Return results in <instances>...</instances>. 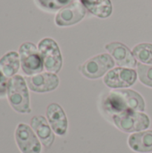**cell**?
Returning <instances> with one entry per match:
<instances>
[{
  "instance_id": "obj_10",
  "label": "cell",
  "mask_w": 152,
  "mask_h": 153,
  "mask_svg": "<svg viewBox=\"0 0 152 153\" xmlns=\"http://www.w3.org/2000/svg\"><path fill=\"white\" fill-rule=\"evenodd\" d=\"M105 48L110 53L118 65L130 68L137 66L136 58L134 57L133 52H131L130 49L123 43L111 42L107 44Z\"/></svg>"
},
{
  "instance_id": "obj_1",
  "label": "cell",
  "mask_w": 152,
  "mask_h": 153,
  "mask_svg": "<svg viewBox=\"0 0 152 153\" xmlns=\"http://www.w3.org/2000/svg\"><path fill=\"white\" fill-rule=\"evenodd\" d=\"M7 98L11 107L18 113H30L28 85L22 75H14L8 80Z\"/></svg>"
},
{
  "instance_id": "obj_19",
  "label": "cell",
  "mask_w": 152,
  "mask_h": 153,
  "mask_svg": "<svg viewBox=\"0 0 152 153\" xmlns=\"http://www.w3.org/2000/svg\"><path fill=\"white\" fill-rule=\"evenodd\" d=\"M36 2L41 8L45 10L56 11L73 3V0H36Z\"/></svg>"
},
{
  "instance_id": "obj_20",
  "label": "cell",
  "mask_w": 152,
  "mask_h": 153,
  "mask_svg": "<svg viewBox=\"0 0 152 153\" xmlns=\"http://www.w3.org/2000/svg\"><path fill=\"white\" fill-rule=\"evenodd\" d=\"M138 68V76L142 83L152 87V66L143 65L142 63L137 64Z\"/></svg>"
},
{
  "instance_id": "obj_16",
  "label": "cell",
  "mask_w": 152,
  "mask_h": 153,
  "mask_svg": "<svg viewBox=\"0 0 152 153\" xmlns=\"http://www.w3.org/2000/svg\"><path fill=\"white\" fill-rule=\"evenodd\" d=\"M21 65L20 56L15 51H10L4 55L0 59V71L6 77L14 76Z\"/></svg>"
},
{
  "instance_id": "obj_3",
  "label": "cell",
  "mask_w": 152,
  "mask_h": 153,
  "mask_svg": "<svg viewBox=\"0 0 152 153\" xmlns=\"http://www.w3.org/2000/svg\"><path fill=\"white\" fill-rule=\"evenodd\" d=\"M115 125L123 132L133 133L145 130L150 126V118L144 113L135 110H127L113 116Z\"/></svg>"
},
{
  "instance_id": "obj_12",
  "label": "cell",
  "mask_w": 152,
  "mask_h": 153,
  "mask_svg": "<svg viewBox=\"0 0 152 153\" xmlns=\"http://www.w3.org/2000/svg\"><path fill=\"white\" fill-rule=\"evenodd\" d=\"M30 126L46 148H49L55 140V136L46 120L42 116L33 117L30 120Z\"/></svg>"
},
{
  "instance_id": "obj_15",
  "label": "cell",
  "mask_w": 152,
  "mask_h": 153,
  "mask_svg": "<svg viewBox=\"0 0 152 153\" xmlns=\"http://www.w3.org/2000/svg\"><path fill=\"white\" fill-rule=\"evenodd\" d=\"M80 2L90 13L99 18L109 17L112 13L110 0H80Z\"/></svg>"
},
{
  "instance_id": "obj_6",
  "label": "cell",
  "mask_w": 152,
  "mask_h": 153,
  "mask_svg": "<svg viewBox=\"0 0 152 153\" xmlns=\"http://www.w3.org/2000/svg\"><path fill=\"white\" fill-rule=\"evenodd\" d=\"M137 79V73L133 69L117 67L110 70L104 77L105 84L113 89L127 88L134 84Z\"/></svg>"
},
{
  "instance_id": "obj_7",
  "label": "cell",
  "mask_w": 152,
  "mask_h": 153,
  "mask_svg": "<svg viewBox=\"0 0 152 153\" xmlns=\"http://www.w3.org/2000/svg\"><path fill=\"white\" fill-rule=\"evenodd\" d=\"M16 143L22 153H40L41 145L32 129L25 125H18L15 131Z\"/></svg>"
},
{
  "instance_id": "obj_18",
  "label": "cell",
  "mask_w": 152,
  "mask_h": 153,
  "mask_svg": "<svg viewBox=\"0 0 152 153\" xmlns=\"http://www.w3.org/2000/svg\"><path fill=\"white\" fill-rule=\"evenodd\" d=\"M134 57L142 63L152 65V44L142 43L135 46L133 49Z\"/></svg>"
},
{
  "instance_id": "obj_5",
  "label": "cell",
  "mask_w": 152,
  "mask_h": 153,
  "mask_svg": "<svg viewBox=\"0 0 152 153\" xmlns=\"http://www.w3.org/2000/svg\"><path fill=\"white\" fill-rule=\"evenodd\" d=\"M114 66V59L108 54H101L87 60L80 67V70L85 77L89 79H98Z\"/></svg>"
},
{
  "instance_id": "obj_21",
  "label": "cell",
  "mask_w": 152,
  "mask_h": 153,
  "mask_svg": "<svg viewBox=\"0 0 152 153\" xmlns=\"http://www.w3.org/2000/svg\"><path fill=\"white\" fill-rule=\"evenodd\" d=\"M7 84L6 76L0 71V97H4L7 94Z\"/></svg>"
},
{
  "instance_id": "obj_14",
  "label": "cell",
  "mask_w": 152,
  "mask_h": 153,
  "mask_svg": "<svg viewBox=\"0 0 152 153\" xmlns=\"http://www.w3.org/2000/svg\"><path fill=\"white\" fill-rule=\"evenodd\" d=\"M129 146L137 152H152V131H145L132 134L128 139Z\"/></svg>"
},
{
  "instance_id": "obj_2",
  "label": "cell",
  "mask_w": 152,
  "mask_h": 153,
  "mask_svg": "<svg viewBox=\"0 0 152 153\" xmlns=\"http://www.w3.org/2000/svg\"><path fill=\"white\" fill-rule=\"evenodd\" d=\"M21 65L23 73L29 76L40 74L44 69L42 56L39 48L31 42H24L19 48Z\"/></svg>"
},
{
  "instance_id": "obj_11",
  "label": "cell",
  "mask_w": 152,
  "mask_h": 153,
  "mask_svg": "<svg viewBox=\"0 0 152 153\" xmlns=\"http://www.w3.org/2000/svg\"><path fill=\"white\" fill-rule=\"evenodd\" d=\"M47 117L54 132L63 136L67 131V118L60 105L56 103L50 104L47 108Z\"/></svg>"
},
{
  "instance_id": "obj_17",
  "label": "cell",
  "mask_w": 152,
  "mask_h": 153,
  "mask_svg": "<svg viewBox=\"0 0 152 153\" xmlns=\"http://www.w3.org/2000/svg\"><path fill=\"white\" fill-rule=\"evenodd\" d=\"M125 98L129 109L135 111H143L145 109V102L142 97L133 90H118Z\"/></svg>"
},
{
  "instance_id": "obj_8",
  "label": "cell",
  "mask_w": 152,
  "mask_h": 153,
  "mask_svg": "<svg viewBox=\"0 0 152 153\" xmlns=\"http://www.w3.org/2000/svg\"><path fill=\"white\" fill-rule=\"evenodd\" d=\"M86 14V8L80 2H73L62 8L56 16V23L58 26H71L83 19Z\"/></svg>"
},
{
  "instance_id": "obj_13",
  "label": "cell",
  "mask_w": 152,
  "mask_h": 153,
  "mask_svg": "<svg viewBox=\"0 0 152 153\" xmlns=\"http://www.w3.org/2000/svg\"><path fill=\"white\" fill-rule=\"evenodd\" d=\"M103 108L107 113L112 116L130 110L125 98L121 95L118 90L109 92L103 101Z\"/></svg>"
},
{
  "instance_id": "obj_9",
  "label": "cell",
  "mask_w": 152,
  "mask_h": 153,
  "mask_svg": "<svg viewBox=\"0 0 152 153\" xmlns=\"http://www.w3.org/2000/svg\"><path fill=\"white\" fill-rule=\"evenodd\" d=\"M59 84V79L53 73H40L27 78L28 87L35 92L43 93L56 90Z\"/></svg>"
},
{
  "instance_id": "obj_4",
  "label": "cell",
  "mask_w": 152,
  "mask_h": 153,
  "mask_svg": "<svg viewBox=\"0 0 152 153\" xmlns=\"http://www.w3.org/2000/svg\"><path fill=\"white\" fill-rule=\"evenodd\" d=\"M38 48L46 70L53 74L58 73L62 67L63 59L57 43L50 38H46L39 41Z\"/></svg>"
}]
</instances>
